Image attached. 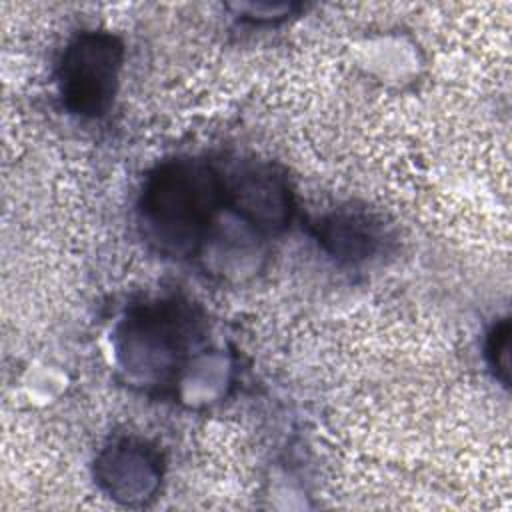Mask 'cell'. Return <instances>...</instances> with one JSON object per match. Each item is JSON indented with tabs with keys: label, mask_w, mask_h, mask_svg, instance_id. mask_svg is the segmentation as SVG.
Instances as JSON below:
<instances>
[{
	"label": "cell",
	"mask_w": 512,
	"mask_h": 512,
	"mask_svg": "<svg viewBox=\"0 0 512 512\" xmlns=\"http://www.w3.org/2000/svg\"><path fill=\"white\" fill-rule=\"evenodd\" d=\"M222 170L198 156L156 164L142 182L136 212L142 238L164 258L194 256L224 210Z\"/></svg>",
	"instance_id": "6da1fadb"
},
{
	"label": "cell",
	"mask_w": 512,
	"mask_h": 512,
	"mask_svg": "<svg viewBox=\"0 0 512 512\" xmlns=\"http://www.w3.org/2000/svg\"><path fill=\"white\" fill-rule=\"evenodd\" d=\"M124 42L108 30H82L68 40L56 62L62 108L82 120L106 116L116 100Z\"/></svg>",
	"instance_id": "7a4b0ae2"
},
{
	"label": "cell",
	"mask_w": 512,
	"mask_h": 512,
	"mask_svg": "<svg viewBox=\"0 0 512 512\" xmlns=\"http://www.w3.org/2000/svg\"><path fill=\"white\" fill-rule=\"evenodd\" d=\"M202 334V320L190 302L156 298L128 310L118 328L120 354L132 370L164 378L180 368L190 348Z\"/></svg>",
	"instance_id": "3957f363"
},
{
	"label": "cell",
	"mask_w": 512,
	"mask_h": 512,
	"mask_svg": "<svg viewBox=\"0 0 512 512\" xmlns=\"http://www.w3.org/2000/svg\"><path fill=\"white\" fill-rule=\"evenodd\" d=\"M224 204L240 220L262 234L282 232L294 212L288 178L272 164L240 160L222 170Z\"/></svg>",
	"instance_id": "277c9868"
},
{
	"label": "cell",
	"mask_w": 512,
	"mask_h": 512,
	"mask_svg": "<svg viewBox=\"0 0 512 512\" xmlns=\"http://www.w3.org/2000/svg\"><path fill=\"white\" fill-rule=\"evenodd\" d=\"M96 480L110 498L126 506L144 504L162 480V456L144 440H114L96 460Z\"/></svg>",
	"instance_id": "5b68a950"
},
{
	"label": "cell",
	"mask_w": 512,
	"mask_h": 512,
	"mask_svg": "<svg viewBox=\"0 0 512 512\" xmlns=\"http://www.w3.org/2000/svg\"><path fill=\"white\" fill-rule=\"evenodd\" d=\"M312 234L326 254L342 264H360L384 250V222L360 208H336L312 224Z\"/></svg>",
	"instance_id": "8992f818"
},
{
	"label": "cell",
	"mask_w": 512,
	"mask_h": 512,
	"mask_svg": "<svg viewBox=\"0 0 512 512\" xmlns=\"http://www.w3.org/2000/svg\"><path fill=\"white\" fill-rule=\"evenodd\" d=\"M484 356L494 372V378L508 386L510 384V320L502 318L492 324L484 340Z\"/></svg>",
	"instance_id": "52a82bcc"
}]
</instances>
